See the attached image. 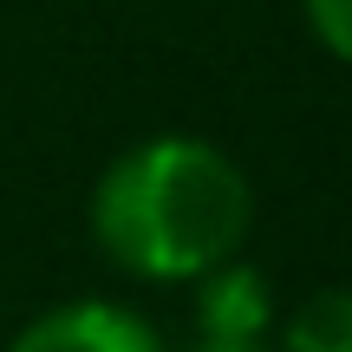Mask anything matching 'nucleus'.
Masks as SVG:
<instances>
[{
	"mask_svg": "<svg viewBox=\"0 0 352 352\" xmlns=\"http://www.w3.org/2000/svg\"><path fill=\"white\" fill-rule=\"evenodd\" d=\"M280 352H352V287H314L280 320Z\"/></svg>",
	"mask_w": 352,
	"mask_h": 352,
	"instance_id": "obj_4",
	"label": "nucleus"
},
{
	"mask_svg": "<svg viewBox=\"0 0 352 352\" xmlns=\"http://www.w3.org/2000/svg\"><path fill=\"white\" fill-rule=\"evenodd\" d=\"M189 287H196V340H267L274 333V287L241 254L209 267Z\"/></svg>",
	"mask_w": 352,
	"mask_h": 352,
	"instance_id": "obj_3",
	"label": "nucleus"
},
{
	"mask_svg": "<svg viewBox=\"0 0 352 352\" xmlns=\"http://www.w3.org/2000/svg\"><path fill=\"white\" fill-rule=\"evenodd\" d=\"M7 352H164V333L118 300H65L26 320Z\"/></svg>",
	"mask_w": 352,
	"mask_h": 352,
	"instance_id": "obj_2",
	"label": "nucleus"
},
{
	"mask_svg": "<svg viewBox=\"0 0 352 352\" xmlns=\"http://www.w3.org/2000/svg\"><path fill=\"white\" fill-rule=\"evenodd\" d=\"M300 13H307V33L340 65H352V0H300Z\"/></svg>",
	"mask_w": 352,
	"mask_h": 352,
	"instance_id": "obj_5",
	"label": "nucleus"
},
{
	"mask_svg": "<svg viewBox=\"0 0 352 352\" xmlns=\"http://www.w3.org/2000/svg\"><path fill=\"white\" fill-rule=\"evenodd\" d=\"M85 222L98 254L124 280L189 287L241 254L254 222V189L222 144L157 131L98 170Z\"/></svg>",
	"mask_w": 352,
	"mask_h": 352,
	"instance_id": "obj_1",
	"label": "nucleus"
},
{
	"mask_svg": "<svg viewBox=\"0 0 352 352\" xmlns=\"http://www.w3.org/2000/svg\"><path fill=\"white\" fill-rule=\"evenodd\" d=\"M189 352H280L274 340H196Z\"/></svg>",
	"mask_w": 352,
	"mask_h": 352,
	"instance_id": "obj_6",
	"label": "nucleus"
}]
</instances>
